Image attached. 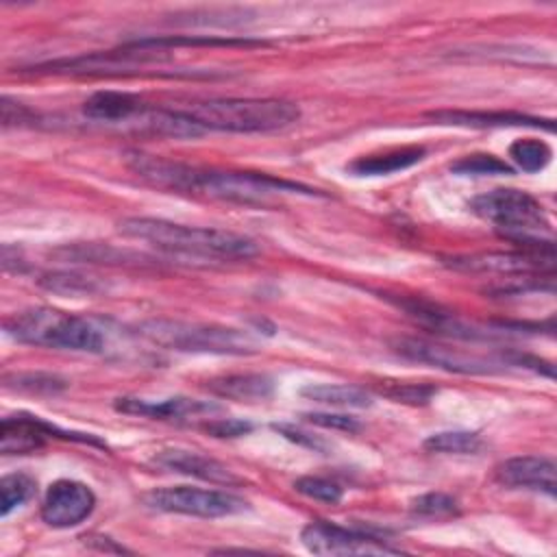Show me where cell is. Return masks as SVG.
Listing matches in <instances>:
<instances>
[{"instance_id":"32","label":"cell","mask_w":557,"mask_h":557,"mask_svg":"<svg viewBox=\"0 0 557 557\" xmlns=\"http://www.w3.org/2000/svg\"><path fill=\"white\" fill-rule=\"evenodd\" d=\"M274 429L281 431L285 437L298 442V444H307L309 448H315V450L322 448V444L315 442L313 435H309V433H305V431H298V429H294V426H289V424H274Z\"/></svg>"},{"instance_id":"30","label":"cell","mask_w":557,"mask_h":557,"mask_svg":"<svg viewBox=\"0 0 557 557\" xmlns=\"http://www.w3.org/2000/svg\"><path fill=\"white\" fill-rule=\"evenodd\" d=\"M309 422L320 424L324 429H337V431H348L355 433L359 431V422L350 416H339V413H307L305 416Z\"/></svg>"},{"instance_id":"25","label":"cell","mask_w":557,"mask_h":557,"mask_svg":"<svg viewBox=\"0 0 557 557\" xmlns=\"http://www.w3.org/2000/svg\"><path fill=\"white\" fill-rule=\"evenodd\" d=\"M450 170L461 176H485V174H511V168L494 154H466L457 159Z\"/></svg>"},{"instance_id":"6","label":"cell","mask_w":557,"mask_h":557,"mask_svg":"<svg viewBox=\"0 0 557 557\" xmlns=\"http://www.w3.org/2000/svg\"><path fill=\"white\" fill-rule=\"evenodd\" d=\"M139 335L148 342L181 352H209V355H252L257 352V342L250 333L218 326L198 324L181 320H146L137 326Z\"/></svg>"},{"instance_id":"24","label":"cell","mask_w":557,"mask_h":557,"mask_svg":"<svg viewBox=\"0 0 557 557\" xmlns=\"http://www.w3.org/2000/svg\"><path fill=\"white\" fill-rule=\"evenodd\" d=\"M35 479L24 472H13L0 481V513L9 516L15 507L24 505L35 494Z\"/></svg>"},{"instance_id":"16","label":"cell","mask_w":557,"mask_h":557,"mask_svg":"<svg viewBox=\"0 0 557 557\" xmlns=\"http://www.w3.org/2000/svg\"><path fill=\"white\" fill-rule=\"evenodd\" d=\"M154 461L161 468H168L172 472H181V474H189L202 481H211V483H220V485H233L239 483V479L220 461L205 457L200 453L194 450H183V448H170V450H161Z\"/></svg>"},{"instance_id":"4","label":"cell","mask_w":557,"mask_h":557,"mask_svg":"<svg viewBox=\"0 0 557 557\" xmlns=\"http://www.w3.org/2000/svg\"><path fill=\"white\" fill-rule=\"evenodd\" d=\"M181 111L202 133H272L300 117L296 102L278 98H215L191 102Z\"/></svg>"},{"instance_id":"11","label":"cell","mask_w":557,"mask_h":557,"mask_svg":"<svg viewBox=\"0 0 557 557\" xmlns=\"http://www.w3.org/2000/svg\"><path fill=\"white\" fill-rule=\"evenodd\" d=\"M96 496L89 485L72 479L54 481L44 498L41 518L54 529H70L91 516Z\"/></svg>"},{"instance_id":"17","label":"cell","mask_w":557,"mask_h":557,"mask_svg":"<svg viewBox=\"0 0 557 557\" xmlns=\"http://www.w3.org/2000/svg\"><path fill=\"white\" fill-rule=\"evenodd\" d=\"M141 98L126 94V91H96L89 96L83 104V113L89 120L102 122V124H124L131 126V122L137 117V113L146 107Z\"/></svg>"},{"instance_id":"15","label":"cell","mask_w":557,"mask_h":557,"mask_svg":"<svg viewBox=\"0 0 557 557\" xmlns=\"http://www.w3.org/2000/svg\"><path fill=\"white\" fill-rule=\"evenodd\" d=\"M429 120L435 124L446 126H466V128H500V126H531V128H544L548 133L555 131L553 120L533 117L524 113H511V111H431L426 113Z\"/></svg>"},{"instance_id":"2","label":"cell","mask_w":557,"mask_h":557,"mask_svg":"<svg viewBox=\"0 0 557 557\" xmlns=\"http://www.w3.org/2000/svg\"><path fill=\"white\" fill-rule=\"evenodd\" d=\"M124 237L146 242L152 248L200 261H248L259 255L255 239L224 231V228H205L187 226L161 218H124L117 224Z\"/></svg>"},{"instance_id":"22","label":"cell","mask_w":557,"mask_h":557,"mask_svg":"<svg viewBox=\"0 0 557 557\" xmlns=\"http://www.w3.org/2000/svg\"><path fill=\"white\" fill-rule=\"evenodd\" d=\"M509 157L513 159V163L524 170V172H540L548 165L550 157H553V150L546 141L542 139H533V137H527V139H518L509 146Z\"/></svg>"},{"instance_id":"26","label":"cell","mask_w":557,"mask_h":557,"mask_svg":"<svg viewBox=\"0 0 557 557\" xmlns=\"http://www.w3.org/2000/svg\"><path fill=\"white\" fill-rule=\"evenodd\" d=\"M437 389L426 383H407V381H381L379 394L396 400V403H411L424 405Z\"/></svg>"},{"instance_id":"1","label":"cell","mask_w":557,"mask_h":557,"mask_svg":"<svg viewBox=\"0 0 557 557\" xmlns=\"http://www.w3.org/2000/svg\"><path fill=\"white\" fill-rule=\"evenodd\" d=\"M126 165L135 176L144 183L174 191V194H194L207 196L239 205H268L274 198L289 196V194H305V196H320V191L305 187L300 183L274 178L268 174L255 172H222V170H207L187 165L181 161L152 157L144 152H131L126 157Z\"/></svg>"},{"instance_id":"28","label":"cell","mask_w":557,"mask_h":557,"mask_svg":"<svg viewBox=\"0 0 557 557\" xmlns=\"http://www.w3.org/2000/svg\"><path fill=\"white\" fill-rule=\"evenodd\" d=\"M411 511L424 518H448L457 513V500L442 492L422 494L411 503Z\"/></svg>"},{"instance_id":"18","label":"cell","mask_w":557,"mask_h":557,"mask_svg":"<svg viewBox=\"0 0 557 557\" xmlns=\"http://www.w3.org/2000/svg\"><path fill=\"white\" fill-rule=\"evenodd\" d=\"M424 148L422 146H409V148H396V150H387L381 154H368V157H359L355 161H350L346 165V170L355 176H383V174H394L400 170L411 168L413 163L422 161L424 157Z\"/></svg>"},{"instance_id":"19","label":"cell","mask_w":557,"mask_h":557,"mask_svg":"<svg viewBox=\"0 0 557 557\" xmlns=\"http://www.w3.org/2000/svg\"><path fill=\"white\" fill-rule=\"evenodd\" d=\"M207 387L222 398H233L242 403H259L272 394V381L263 374L218 376V379H211Z\"/></svg>"},{"instance_id":"8","label":"cell","mask_w":557,"mask_h":557,"mask_svg":"<svg viewBox=\"0 0 557 557\" xmlns=\"http://www.w3.org/2000/svg\"><path fill=\"white\" fill-rule=\"evenodd\" d=\"M302 546L313 555H398L403 553L398 546H392L387 540L363 531V529H348L335 522L315 520L309 522L300 531Z\"/></svg>"},{"instance_id":"14","label":"cell","mask_w":557,"mask_h":557,"mask_svg":"<svg viewBox=\"0 0 557 557\" xmlns=\"http://www.w3.org/2000/svg\"><path fill=\"white\" fill-rule=\"evenodd\" d=\"M496 479L507 487H522L555 496L557 466L550 457L522 455L503 461L496 470Z\"/></svg>"},{"instance_id":"7","label":"cell","mask_w":557,"mask_h":557,"mask_svg":"<svg viewBox=\"0 0 557 557\" xmlns=\"http://www.w3.org/2000/svg\"><path fill=\"white\" fill-rule=\"evenodd\" d=\"M144 503L157 511L183 513L196 518H222L246 509V500L222 490H202L191 485L159 487L144 496Z\"/></svg>"},{"instance_id":"27","label":"cell","mask_w":557,"mask_h":557,"mask_svg":"<svg viewBox=\"0 0 557 557\" xmlns=\"http://www.w3.org/2000/svg\"><path fill=\"white\" fill-rule=\"evenodd\" d=\"M296 492H300L302 496L307 498H313V500H322V503H339L342 500V487L335 483V481H329L324 476H300L296 483H294Z\"/></svg>"},{"instance_id":"29","label":"cell","mask_w":557,"mask_h":557,"mask_svg":"<svg viewBox=\"0 0 557 557\" xmlns=\"http://www.w3.org/2000/svg\"><path fill=\"white\" fill-rule=\"evenodd\" d=\"M13 381L15 383H4V385L15 389H28V392H57L65 385L61 379L48 376V374H15Z\"/></svg>"},{"instance_id":"10","label":"cell","mask_w":557,"mask_h":557,"mask_svg":"<svg viewBox=\"0 0 557 557\" xmlns=\"http://www.w3.org/2000/svg\"><path fill=\"white\" fill-rule=\"evenodd\" d=\"M50 437H63V440H76V442L104 446L100 440H96L89 433L85 435V433L63 431L50 422H44L37 416H28V413L7 416L0 422V453H4V455L33 453V450L41 448Z\"/></svg>"},{"instance_id":"3","label":"cell","mask_w":557,"mask_h":557,"mask_svg":"<svg viewBox=\"0 0 557 557\" xmlns=\"http://www.w3.org/2000/svg\"><path fill=\"white\" fill-rule=\"evenodd\" d=\"M472 211L492 222L496 233L524 250L555 255L553 228L542 205L520 189H492L472 200Z\"/></svg>"},{"instance_id":"20","label":"cell","mask_w":557,"mask_h":557,"mask_svg":"<svg viewBox=\"0 0 557 557\" xmlns=\"http://www.w3.org/2000/svg\"><path fill=\"white\" fill-rule=\"evenodd\" d=\"M300 396L329 407L363 409L372 405V396L357 385H335V383H311L300 389Z\"/></svg>"},{"instance_id":"12","label":"cell","mask_w":557,"mask_h":557,"mask_svg":"<svg viewBox=\"0 0 557 557\" xmlns=\"http://www.w3.org/2000/svg\"><path fill=\"white\" fill-rule=\"evenodd\" d=\"M448 265L463 272H492L505 276H531L533 272H548L553 274L555 255L548 252H487V255H472V257H453Z\"/></svg>"},{"instance_id":"9","label":"cell","mask_w":557,"mask_h":557,"mask_svg":"<svg viewBox=\"0 0 557 557\" xmlns=\"http://www.w3.org/2000/svg\"><path fill=\"white\" fill-rule=\"evenodd\" d=\"M392 346L405 359H411V361H418V363H429V366L446 370V372H457V374H496V372H505L507 370V361L503 357L487 359V357L461 350V348H450V346L426 342V339L400 337Z\"/></svg>"},{"instance_id":"13","label":"cell","mask_w":557,"mask_h":557,"mask_svg":"<svg viewBox=\"0 0 557 557\" xmlns=\"http://www.w3.org/2000/svg\"><path fill=\"white\" fill-rule=\"evenodd\" d=\"M113 407L120 413H131V416H146L152 420H189V418H200V416H213L220 413L222 407L209 400H196V398H163V400H144V398H133V396H122L115 398Z\"/></svg>"},{"instance_id":"31","label":"cell","mask_w":557,"mask_h":557,"mask_svg":"<svg viewBox=\"0 0 557 557\" xmlns=\"http://www.w3.org/2000/svg\"><path fill=\"white\" fill-rule=\"evenodd\" d=\"M211 435L215 437H237V435H244L250 431V424L248 422H242V420H231V418H215L213 422H209L205 426Z\"/></svg>"},{"instance_id":"5","label":"cell","mask_w":557,"mask_h":557,"mask_svg":"<svg viewBox=\"0 0 557 557\" xmlns=\"http://www.w3.org/2000/svg\"><path fill=\"white\" fill-rule=\"evenodd\" d=\"M4 329L13 339L41 348L100 352L104 344L94 324L52 307L20 311L4 322Z\"/></svg>"},{"instance_id":"21","label":"cell","mask_w":557,"mask_h":557,"mask_svg":"<svg viewBox=\"0 0 557 557\" xmlns=\"http://www.w3.org/2000/svg\"><path fill=\"white\" fill-rule=\"evenodd\" d=\"M424 448L446 455H474L483 448V440L474 431H440L424 440Z\"/></svg>"},{"instance_id":"23","label":"cell","mask_w":557,"mask_h":557,"mask_svg":"<svg viewBox=\"0 0 557 557\" xmlns=\"http://www.w3.org/2000/svg\"><path fill=\"white\" fill-rule=\"evenodd\" d=\"M39 285L46 287L48 292L63 294V296H89L102 289L94 276H85L76 272H50L39 278Z\"/></svg>"}]
</instances>
